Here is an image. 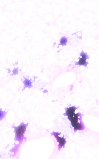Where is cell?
I'll return each mask as SVG.
<instances>
[{"label": "cell", "instance_id": "7a4b0ae2", "mask_svg": "<svg viewBox=\"0 0 99 159\" xmlns=\"http://www.w3.org/2000/svg\"><path fill=\"white\" fill-rule=\"evenodd\" d=\"M28 123L24 124V123L22 122L18 126H13L12 127L15 129L14 132L15 133V137L14 139L15 142L18 141V144L16 145L15 146V147L10 150V151H12V152H14V156L15 155L17 152L18 151L19 148L20 147V145L23 142V140H26L27 139V137H25L24 136L25 132L26 130V129L28 126Z\"/></svg>", "mask_w": 99, "mask_h": 159}, {"label": "cell", "instance_id": "5b68a950", "mask_svg": "<svg viewBox=\"0 0 99 159\" xmlns=\"http://www.w3.org/2000/svg\"><path fill=\"white\" fill-rule=\"evenodd\" d=\"M59 42L60 43L58 44V47L60 45H62V47L63 46H65L67 42V38H66L65 36L62 37L61 38Z\"/></svg>", "mask_w": 99, "mask_h": 159}, {"label": "cell", "instance_id": "277c9868", "mask_svg": "<svg viewBox=\"0 0 99 159\" xmlns=\"http://www.w3.org/2000/svg\"><path fill=\"white\" fill-rule=\"evenodd\" d=\"M80 56L82 57L81 58L80 57L78 58L79 61L78 62H75V65L84 66L85 67H86L87 65L88 64V62L86 61V60L89 59L88 55H87L86 52H84L83 51H82L80 53Z\"/></svg>", "mask_w": 99, "mask_h": 159}, {"label": "cell", "instance_id": "6da1fadb", "mask_svg": "<svg viewBox=\"0 0 99 159\" xmlns=\"http://www.w3.org/2000/svg\"><path fill=\"white\" fill-rule=\"evenodd\" d=\"M79 107L80 106L76 107L74 105L69 108H65L64 109L66 112L62 114L65 116H67V118L71 122V124L74 128L75 132L78 130H82L85 129L84 124L82 118V116L84 115L80 113L79 111L76 114L75 113V110Z\"/></svg>", "mask_w": 99, "mask_h": 159}, {"label": "cell", "instance_id": "3957f363", "mask_svg": "<svg viewBox=\"0 0 99 159\" xmlns=\"http://www.w3.org/2000/svg\"><path fill=\"white\" fill-rule=\"evenodd\" d=\"M61 134V132H56L54 131H53L52 133L50 134L52 135H54V136L55 138L56 139L57 142L59 143V144L58 145V149L59 150H60L62 148V147L63 148H64L65 145L67 142L65 140L66 138L64 139V135H63L62 137L59 136Z\"/></svg>", "mask_w": 99, "mask_h": 159}]
</instances>
